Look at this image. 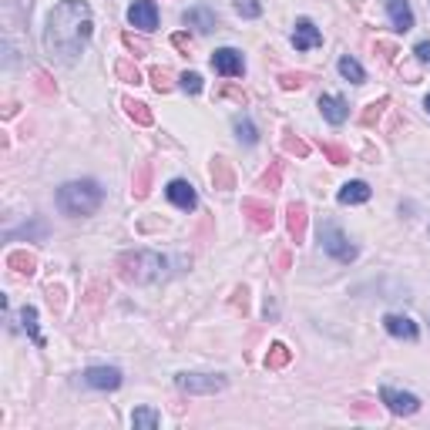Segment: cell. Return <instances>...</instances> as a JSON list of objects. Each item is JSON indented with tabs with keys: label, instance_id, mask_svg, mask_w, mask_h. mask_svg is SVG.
Listing matches in <instances>:
<instances>
[{
	"label": "cell",
	"instance_id": "52a82bcc",
	"mask_svg": "<svg viewBox=\"0 0 430 430\" xmlns=\"http://www.w3.org/2000/svg\"><path fill=\"white\" fill-rule=\"evenodd\" d=\"M243 215H245V222L252 225L256 232H269V229H272V222H276L272 206H269V202H259V199H243Z\"/></svg>",
	"mask_w": 430,
	"mask_h": 430
},
{
	"label": "cell",
	"instance_id": "c3c4849f",
	"mask_svg": "<svg viewBox=\"0 0 430 430\" xmlns=\"http://www.w3.org/2000/svg\"><path fill=\"white\" fill-rule=\"evenodd\" d=\"M427 236H430V229H427Z\"/></svg>",
	"mask_w": 430,
	"mask_h": 430
},
{
	"label": "cell",
	"instance_id": "d590c367",
	"mask_svg": "<svg viewBox=\"0 0 430 430\" xmlns=\"http://www.w3.org/2000/svg\"><path fill=\"white\" fill-rule=\"evenodd\" d=\"M178 84H182V88H185L188 94H199L202 88H206V84H202V75H199V71H185V75L178 77Z\"/></svg>",
	"mask_w": 430,
	"mask_h": 430
},
{
	"label": "cell",
	"instance_id": "44dd1931",
	"mask_svg": "<svg viewBox=\"0 0 430 430\" xmlns=\"http://www.w3.org/2000/svg\"><path fill=\"white\" fill-rule=\"evenodd\" d=\"M121 105H125V112H128V118L135 121V125L148 128L151 121H155V114H151V108L145 105V101H135V98H121Z\"/></svg>",
	"mask_w": 430,
	"mask_h": 430
},
{
	"label": "cell",
	"instance_id": "f546056e",
	"mask_svg": "<svg viewBox=\"0 0 430 430\" xmlns=\"http://www.w3.org/2000/svg\"><path fill=\"white\" fill-rule=\"evenodd\" d=\"M387 105H390V98L370 101V105H367V112L360 114V125H367V128H370V125H376V121H380V114L387 112Z\"/></svg>",
	"mask_w": 430,
	"mask_h": 430
},
{
	"label": "cell",
	"instance_id": "74e56055",
	"mask_svg": "<svg viewBox=\"0 0 430 430\" xmlns=\"http://www.w3.org/2000/svg\"><path fill=\"white\" fill-rule=\"evenodd\" d=\"M17 236H38V239H44V236H47V225H44V222H31V225H24L20 232H10V239H17Z\"/></svg>",
	"mask_w": 430,
	"mask_h": 430
},
{
	"label": "cell",
	"instance_id": "4316f807",
	"mask_svg": "<svg viewBox=\"0 0 430 430\" xmlns=\"http://www.w3.org/2000/svg\"><path fill=\"white\" fill-rule=\"evenodd\" d=\"M282 185V158H276L269 169L262 171V178H259V188H269V192H279Z\"/></svg>",
	"mask_w": 430,
	"mask_h": 430
},
{
	"label": "cell",
	"instance_id": "603a6c76",
	"mask_svg": "<svg viewBox=\"0 0 430 430\" xmlns=\"http://www.w3.org/2000/svg\"><path fill=\"white\" fill-rule=\"evenodd\" d=\"M158 424H162V413L151 410V407H138L131 413V427L135 430H155Z\"/></svg>",
	"mask_w": 430,
	"mask_h": 430
},
{
	"label": "cell",
	"instance_id": "9c48e42d",
	"mask_svg": "<svg viewBox=\"0 0 430 430\" xmlns=\"http://www.w3.org/2000/svg\"><path fill=\"white\" fill-rule=\"evenodd\" d=\"M81 380L91 387V390H118L121 387V370L118 367H88Z\"/></svg>",
	"mask_w": 430,
	"mask_h": 430
},
{
	"label": "cell",
	"instance_id": "ba28073f",
	"mask_svg": "<svg viewBox=\"0 0 430 430\" xmlns=\"http://www.w3.org/2000/svg\"><path fill=\"white\" fill-rule=\"evenodd\" d=\"M128 24L138 27V31H145V34H151L158 27V7H155V0H135L128 7Z\"/></svg>",
	"mask_w": 430,
	"mask_h": 430
},
{
	"label": "cell",
	"instance_id": "6da1fadb",
	"mask_svg": "<svg viewBox=\"0 0 430 430\" xmlns=\"http://www.w3.org/2000/svg\"><path fill=\"white\" fill-rule=\"evenodd\" d=\"M94 31V17L91 7L84 0H61L44 27V47L47 54L64 61V64H75L77 57L84 54L88 40Z\"/></svg>",
	"mask_w": 430,
	"mask_h": 430
},
{
	"label": "cell",
	"instance_id": "f6af8a7d",
	"mask_svg": "<svg viewBox=\"0 0 430 430\" xmlns=\"http://www.w3.org/2000/svg\"><path fill=\"white\" fill-rule=\"evenodd\" d=\"M350 407H353L356 413H370V407H367V400H353V404H350Z\"/></svg>",
	"mask_w": 430,
	"mask_h": 430
},
{
	"label": "cell",
	"instance_id": "7dc6e473",
	"mask_svg": "<svg viewBox=\"0 0 430 430\" xmlns=\"http://www.w3.org/2000/svg\"><path fill=\"white\" fill-rule=\"evenodd\" d=\"M424 108H427V112H430V94H427V98H424Z\"/></svg>",
	"mask_w": 430,
	"mask_h": 430
},
{
	"label": "cell",
	"instance_id": "d6986e66",
	"mask_svg": "<svg viewBox=\"0 0 430 430\" xmlns=\"http://www.w3.org/2000/svg\"><path fill=\"white\" fill-rule=\"evenodd\" d=\"M7 269H14L17 276H34L38 272V259H34V252H27V249H14V252H7Z\"/></svg>",
	"mask_w": 430,
	"mask_h": 430
},
{
	"label": "cell",
	"instance_id": "ab89813d",
	"mask_svg": "<svg viewBox=\"0 0 430 430\" xmlns=\"http://www.w3.org/2000/svg\"><path fill=\"white\" fill-rule=\"evenodd\" d=\"M47 300H51L54 309H61L64 306V286H47Z\"/></svg>",
	"mask_w": 430,
	"mask_h": 430
},
{
	"label": "cell",
	"instance_id": "8fae6325",
	"mask_svg": "<svg viewBox=\"0 0 430 430\" xmlns=\"http://www.w3.org/2000/svg\"><path fill=\"white\" fill-rule=\"evenodd\" d=\"M165 195H169V202L175 208H182V212H192V208L199 206V195H195V185L185 182V178H171L169 188H165Z\"/></svg>",
	"mask_w": 430,
	"mask_h": 430
},
{
	"label": "cell",
	"instance_id": "30bf717a",
	"mask_svg": "<svg viewBox=\"0 0 430 430\" xmlns=\"http://www.w3.org/2000/svg\"><path fill=\"white\" fill-rule=\"evenodd\" d=\"M212 68H215L222 77L245 75V61H243V54H239L236 47H219V51L212 54Z\"/></svg>",
	"mask_w": 430,
	"mask_h": 430
},
{
	"label": "cell",
	"instance_id": "cb8c5ba5",
	"mask_svg": "<svg viewBox=\"0 0 430 430\" xmlns=\"http://www.w3.org/2000/svg\"><path fill=\"white\" fill-rule=\"evenodd\" d=\"M289 360H293V350L286 343H272L269 353H266V370H282Z\"/></svg>",
	"mask_w": 430,
	"mask_h": 430
},
{
	"label": "cell",
	"instance_id": "ffe728a7",
	"mask_svg": "<svg viewBox=\"0 0 430 430\" xmlns=\"http://www.w3.org/2000/svg\"><path fill=\"white\" fill-rule=\"evenodd\" d=\"M367 199H370V185L360 182V178H356V182H346V185L339 188V202H343V206H363Z\"/></svg>",
	"mask_w": 430,
	"mask_h": 430
},
{
	"label": "cell",
	"instance_id": "f1b7e54d",
	"mask_svg": "<svg viewBox=\"0 0 430 430\" xmlns=\"http://www.w3.org/2000/svg\"><path fill=\"white\" fill-rule=\"evenodd\" d=\"M319 151H323L333 165H350V148H343L337 141H319Z\"/></svg>",
	"mask_w": 430,
	"mask_h": 430
},
{
	"label": "cell",
	"instance_id": "836d02e7",
	"mask_svg": "<svg viewBox=\"0 0 430 430\" xmlns=\"http://www.w3.org/2000/svg\"><path fill=\"white\" fill-rule=\"evenodd\" d=\"M306 81H309V77L302 75V71H286V75H279V88L282 91H300Z\"/></svg>",
	"mask_w": 430,
	"mask_h": 430
},
{
	"label": "cell",
	"instance_id": "5b68a950",
	"mask_svg": "<svg viewBox=\"0 0 430 430\" xmlns=\"http://www.w3.org/2000/svg\"><path fill=\"white\" fill-rule=\"evenodd\" d=\"M175 387L185 393H195V397H212V393H222L229 387V380L222 374H178Z\"/></svg>",
	"mask_w": 430,
	"mask_h": 430
},
{
	"label": "cell",
	"instance_id": "7a4b0ae2",
	"mask_svg": "<svg viewBox=\"0 0 430 430\" xmlns=\"http://www.w3.org/2000/svg\"><path fill=\"white\" fill-rule=\"evenodd\" d=\"M105 202V188L91 182V178H81V182H68V185L57 188V208L71 219H84L94 215Z\"/></svg>",
	"mask_w": 430,
	"mask_h": 430
},
{
	"label": "cell",
	"instance_id": "f35d334b",
	"mask_svg": "<svg viewBox=\"0 0 430 430\" xmlns=\"http://www.w3.org/2000/svg\"><path fill=\"white\" fill-rule=\"evenodd\" d=\"M219 94H222V98H232V101H236V105H243V108H245V101H249V94H245L243 88H236V84H225Z\"/></svg>",
	"mask_w": 430,
	"mask_h": 430
},
{
	"label": "cell",
	"instance_id": "4dcf8cb0",
	"mask_svg": "<svg viewBox=\"0 0 430 430\" xmlns=\"http://www.w3.org/2000/svg\"><path fill=\"white\" fill-rule=\"evenodd\" d=\"M114 75H118V81H128V84H141V71L131 64L128 57H121L118 64H114Z\"/></svg>",
	"mask_w": 430,
	"mask_h": 430
},
{
	"label": "cell",
	"instance_id": "e575fe53",
	"mask_svg": "<svg viewBox=\"0 0 430 430\" xmlns=\"http://www.w3.org/2000/svg\"><path fill=\"white\" fill-rule=\"evenodd\" d=\"M236 10H239V17L256 20L262 14V3L259 0H236Z\"/></svg>",
	"mask_w": 430,
	"mask_h": 430
},
{
	"label": "cell",
	"instance_id": "83f0119b",
	"mask_svg": "<svg viewBox=\"0 0 430 430\" xmlns=\"http://www.w3.org/2000/svg\"><path fill=\"white\" fill-rule=\"evenodd\" d=\"M232 128L239 135V141H245V145H256V141H259V131H256V125H252L245 114H239V118L232 121Z\"/></svg>",
	"mask_w": 430,
	"mask_h": 430
},
{
	"label": "cell",
	"instance_id": "b9f144b4",
	"mask_svg": "<svg viewBox=\"0 0 430 430\" xmlns=\"http://www.w3.org/2000/svg\"><path fill=\"white\" fill-rule=\"evenodd\" d=\"M413 54H417L420 64H430V40H420V44L413 47Z\"/></svg>",
	"mask_w": 430,
	"mask_h": 430
},
{
	"label": "cell",
	"instance_id": "4fadbf2b",
	"mask_svg": "<svg viewBox=\"0 0 430 430\" xmlns=\"http://www.w3.org/2000/svg\"><path fill=\"white\" fill-rule=\"evenodd\" d=\"M319 44H323V34H319L316 24H313L309 17L296 20V31H293V47H296V51H309V47H319Z\"/></svg>",
	"mask_w": 430,
	"mask_h": 430
},
{
	"label": "cell",
	"instance_id": "5bb4252c",
	"mask_svg": "<svg viewBox=\"0 0 430 430\" xmlns=\"http://www.w3.org/2000/svg\"><path fill=\"white\" fill-rule=\"evenodd\" d=\"M182 24L185 27H195L199 34H208V31H215V24H219V17H215V10H208V7H188L185 14H182Z\"/></svg>",
	"mask_w": 430,
	"mask_h": 430
},
{
	"label": "cell",
	"instance_id": "8992f818",
	"mask_svg": "<svg viewBox=\"0 0 430 430\" xmlns=\"http://www.w3.org/2000/svg\"><path fill=\"white\" fill-rule=\"evenodd\" d=\"M380 400L387 404V410L397 413V417H410V413L420 410V400L413 393L393 390V387H380Z\"/></svg>",
	"mask_w": 430,
	"mask_h": 430
},
{
	"label": "cell",
	"instance_id": "bcb514c9",
	"mask_svg": "<svg viewBox=\"0 0 430 430\" xmlns=\"http://www.w3.org/2000/svg\"><path fill=\"white\" fill-rule=\"evenodd\" d=\"M286 269H289V256L282 252V256H279V269H276V272H286Z\"/></svg>",
	"mask_w": 430,
	"mask_h": 430
},
{
	"label": "cell",
	"instance_id": "7402d4cb",
	"mask_svg": "<svg viewBox=\"0 0 430 430\" xmlns=\"http://www.w3.org/2000/svg\"><path fill=\"white\" fill-rule=\"evenodd\" d=\"M151 192V162H141L135 169V178H131V195L135 199H148Z\"/></svg>",
	"mask_w": 430,
	"mask_h": 430
},
{
	"label": "cell",
	"instance_id": "7bdbcfd3",
	"mask_svg": "<svg viewBox=\"0 0 430 430\" xmlns=\"http://www.w3.org/2000/svg\"><path fill=\"white\" fill-rule=\"evenodd\" d=\"M171 44H175V47H178V51H192V40H188V34H175V38H171Z\"/></svg>",
	"mask_w": 430,
	"mask_h": 430
},
{
	"label": "cell",
	"instance_id": "2e32d148",
	"mask_svg": "<svg viewBox=\"0 0 430 430\" xmlns=\"http://www.w3.org/2000/svg\"><path fill=\"white\" fill-rule=\"evenodd\" d=\"M319 112H323V118H326L330 125H343L346 114H350V105H346L339 94H323V98H319Z\"/></svg>",
	"mask_w": 430,
	"mask_h": 430
},
{
	"label": "cell",
	"instance_id": "3957f363",
	"mask_svg": "<svg viewBox=\"0 0 430 430\" xmlns=\"http://www.w3.org/2000/svg\"><path fill=\"white\" fill-rule=\"evenodd\" d=\"M165 269H169V259H165L162 252H151V249H135V252H125V256L118 259V272H121V279L138 282V286L162 279Z\"/></svg>",
	"mask_w": 430,
	"mask_h": 430
},
{
	"label": "cell",
	"instance_id": "1f68e13d",
	"mask_svg": "<svg viewBox=\"0 0 430 430\" xmlns=\"http://www.w3.org/2000/svg\"><path fill=\"white\" fill-rule=\"evenodd\" d=\"M282 148L289 151V155H296V158H306V155H309V145H306L302 138H296L293 131H286V138H282Z\"/></svg>",
	"mask_w": 430,
	"mask_h": 430
},
{
	"label": "cell",
	"instance_id": "d6a6232c",
	"mask_svg": "<svg viewBox=\"0 0 430 430\" xmlns=\"http://www.w3.org/2000/svg\"><path fill=\"white\" fill-rule=\"evenodd\" d=\"M148 77H151V88L158 94H165V91H171V75L165 71V68H151L148 71Z\"/></svg>",
	"mask_w": 430,
	"mask_h": 430
},
{
	"label": "cell",
	"instance_id": "8d00e7d4",
	"mask_svg": "<svg viewBox=\"0 0 430 430\" xmlns=\"http://www.w3.org/2000/svg\"><path fill=\"white\" fill-rule=\"evenodd\" d=\"M121 40H125V47H131V51H135V57H138V54H148V51H151V47L145 44V40H141V38H135V34H128V31L121 34Z\"/></svg>",
	"mask_w": 430,
	"mask_h": 430
},
{
	"label": "cell",
	"instance_id": "9a60e30c",
	"mask_svg": "<svg viewBox=\"0 0 430 430\" xmlns=\"http://www.w3.org/2000/svg\"><path fill=\"white\" fill-rule=\"evenodd\" d=\"M383 326H387V333H390V337L407 339V343H413V339L420 337L417 323H413L410 316H400V313H390V316H383Z\"/></svg>",
	"mask_w": 430,
	"mask_h": 430
},
{
	"label": "cell",
	"instance_id": "277c9868",
	"mask_svg": "<svg viewBox=\"0 0 430 430\" xmlns=\"http://www.w3.org/2000/svg\"><path fill=\"white\" fill-rule=\"evenodd\" d=\"M319 243H323V249H326L337 262H353L356 259V245L343 236V229H339L337 222L319 225Z\"/></svg>",
	"mask_w": 430,
	"mask_h": 430
},
{
	"label": "cell",
	"instance_id": "484cf974",
	"mask_svg": "<svg viewBox=\"0 0 430 430\" xmlns=\"http://www.w3.org/2000/svg\"><path fill=\"white\" fill-rule=\"evenodd\" d=\"M339 75L346 77V81H353V84H363L367 81V71L360 68V61H353V57H339Z\"/></svg>",
	"mask_w": 430,
	"mask_h": 430
},
{
	"label": "cell",
	"instance_id": "60d3db41",
	"mask_svg": "<svg viewBox=\"0 0 430 430\" xmlns=\"http://www.w3.org/2000/svg\"><path fill=\"white\" fill-rule=\"evenodd\" d=\"M376 54L383 57L387 64H393V57H397V47H393V44H383V40H376Z\"/></svg>",
	"mask_w": 430,
	"mask_h": 430
},
{
	"label": "cell",
	"instance_id": "d4e9b609",
	"mask_svg": "<svg viewBox=\"0 0 430 430\" xmlns=\"http://www.w3.org/2000/svg\"><path fill=\"white\" fill-rule=\"evenodd\" d=\"M20 326L27 330V337L34 339V346H44V337H40V330H38V309L34 306H24L20 309Z\"/></svg>",
	"mask_w": 430,
	"mask_h": 430
},
{
	"label": "cell",
	"instance_id": "ac0fdd59",
	"mask_svg": "<svg viewBox=\"0 0 430 430\" xmlns=\"http://www.w3.org/2000/svg\"><path fill=\"white\" fill-rule=\"evenodd\" d=\"M212 185L219 188V192L236 188V171H232V165H229V158H222V155L212 158Z\"/></svg>",
	"mask_w": 430,
	"mask_h": 430
},
{
	"label": "cell",
	"instance_id": "7c38bea8",
	"mask_svg": "<svg viewBox=\"0 0 430 430\" xmlns=\"http://www.w3.org/2000/svg\"><path fill=\"white\" fill-rule=\"evenodd\" d=\"M306 222H309L306 202H289V208H286V229H289V239L296 245L306 239Z\"/></svg>",
	"mask_w": 430,
	"mask_h": 430
},
{
	"label": "cell",
	"instance_id": "ee69618b",
	"mask_svg": "<svg viewBox=\"0 0 430 430\" xmlns=\"http://www.w3.org/2000/svg\"><path fill=\"white\" fill-rule=\"evenodd\" d=\"M245 296H249V289H245V286H239V289H236V306H243V313H245V306H249V300H245Z\"/></svg>",
	"mask_w": 430,
	"mask_h": 430
},
{
	"label": "cell",
	"instance_id": "e0dca14e",
	"mask_svg": "<svg viewBox=\"0 0 430 430\" xmlns=\"http://www.w3.org/2000/svg\"><path fill=\"white\" fill-rule=\"evenodd\" d=\"M387 14H390V24L393 31H400V34H407L413 27V10L407 0H387Z\"/></svg>",
	"mask_w": 430,
	"mask_h": 430
}]
</instances>
